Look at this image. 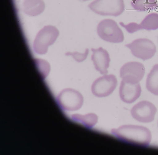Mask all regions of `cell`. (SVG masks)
I'll return each mask as SVG.
<instances>
[{"mask_svg":"<svg viewBox=\"0 0 158 155\" xmlns=\"http://www.w3.org/2000/svg\"><path fill=\"white\" fill-rule=\"evenodd\" d=\"M119 140L133 145L146 147L150 144L152 135L147 128L133 125H123L111 131Z\"/></svg>","mask_w":158,"mask_h":155,"instance_id":"cell-1","label":"cell"},{"mask_svg":"<svg viewBox=\"0 0 158 155\" xmlns=\"http://www.w3.org/2000/svg\"><path fill=\"white\" fill-rule=\"evenodd\" d=\"M53 97L57 106L64 114L79 109L84 101L82 94L71 88L64 89Z\"/></svg>","mask_w":158,"mask_h":155,"instance_id":"cell-2","label":"cell"},{"mask_svg":"<svg viewBox=\"0 0 158 155\" xmlns=\"http://www.w3.org/2000/svg\"></svg>","mask_w":158,"mask_h":155,"instance_id":"cell-20","label":"cell"},{"mask_svg":"<svg viewBox=\"0 0 158 155\" xmlns=\"http://www.w3.org/2000/svg\"><path fill=\"white\" fill-rule=\"evenodd\" d=\"M89 53V49L86 48L83 53L77 52H68L65 53L66 56H71L73 58L78 62H81L85 61Z\"/></svg>","mask_w":158,"mask_h":155,"instance_id":"cell-17","label":"cell"},{"mask_svg":"<svg viewBox=\"0 0 158 155\" xmlns=\"http://www.w3.org/2000/svg\"><path fill=\"white\" fill-rule=\"evenodd\" d=\"M131 4L134 10L139 12L154 10L158 6L157 0H132Z\"/></svg>","mask_w":158,"mask_h":155,"instance_id":"cell-15","label":"cell"},{"mask_svg":"<svg viewBox=\"0 0 158 155\" xmlns=\"http://www.w3.org/2000/svg\"><path fill=\"white\" fill-rule=\"evenodd\" d=\"M145 73V69L143 64L137 61H131L124 64L120 70V77L122 78L128 77L139 82Z\"/></svg>","mask_w":158,"mask_h":155,"instance_id":"cell-11","label":"cell"},{"mask_svg":"<svg viewBox=\"0 0 158 155\" xmlns=\"http://www.w3.org/2000/svg\"><path fill=\"white\" fill-rule=\"evenodd\" d=\"M117 79L114 75H106L97 78L91 87L92 94L99 98L108 96L115 90L117 85Z\"/></svg>","mask_w":158,"mask_h":155,"instance_id":"cell-7","label":"cell"},{"mask_svg":"<svg viewBox=\"0 0 158 155\" xmlns=\"http://www.w3.org/2000/svg\"><path fill=\"white\" fill-rule=\"evenodd\" d=\"M146 87L150 92L158 95V64L154 65L148 74Z\"/></svg>","mask_w":158,"mask_h":155,"instance_id":"cell-14","label":"cell"},{"mask_svg":"<svg viewBox=\"0 0 158 155\" xmlns=\"http://www.w3.org/2000/svg\"><path fill=\"white\" fill-rule=\"evenodd\" d=\"M141 92L139 82L129 78H122L119 87V94L123 102L127 103L134 102L140 96Z\"/></svg>","mask_w":158,"mask_h":155,"instance_id":"cell-8","label":"cell"},{"mask_svg":"<svg viewBox=\"0 0 158 155\" xmlns=\"http://www.w3.org/2000/svg\"><path fill=\"white\" fill-rule=\"evenodd\" d=\"M125 46L131 50L134 56L143 61L152 58L156 51L155 44L147 38L136 39Z\"/></svg>","mask_w":158,"mask_h":155,"instance_id":"cell-6","label":"cell"},{"mask_svg":"<svg viewBox=\"0 0 158 155\" xmlns=\"http://www.w3.org/2000/svg\"><path fill=\"white\" fill-rule=\"evenodd\" d=\"M121 26L125 28L129 33H132L139 30H141L139 23L135 22H131L127 24H125L123 23H119Z\"/></svg>","mask_w":158,"mask_h":155,"instance_id":"cell-18","label":"cell"},{"mask_svg":"<svg viewBox=\"0 0 158 155\" xmlns=\"http://www.w3.org/2000/svg\"><path fill=\"white\" fill-rule=\"evenodd\" d=\"M69 119L72 121L82 125L88 128L93 127L97 123L98 117L95 114L90 113L82 115L74 114L71 115Z\"/></svg>","mask_w":158,"mask_h":155,"instance_id":"cell-13","label":"cell"},{"mask_svg":"<svg viewBox=\"0 0 158 155\" xmlns=\"http://www.w3.org/2000/svg\"><path fill=\"white\" fill-rule=\"evenodd\" d=\"M88 6L97 14L115 17L121 14L125 9L123 0H94Z\"/></svg>","mask_w":158,"mask_h":155,"instance_id":"cell-3","label":"cell"},{"mask_svg":"<svg viewBox=\"0 0 158 155\" xmlns=\"http://www.w3.org/2000/svg\"><path fill=\"white\" fill-rule=\"evenodd\" d=\"M59 34L55 27L48 25L44 27L37 33L33 44L36 52L43 54L46 53L48 46L53 44Z\"/></svg>","mask_w":158,"mask_h":155,"instance_id":"cell-5","label":"cell"},{"mask_svg":"<svg viewBox=\"0 0 158 155\" xmlns=\"http://www.w3.org/2000/svg\"><path fill=\"white\" fill-rule=\"evenodd\" d=\"M157 109L152 103L147 101H140L132 107L131 112L135 119L143 123H149L154 119Z\"/></svg>","mask_w":158,"mask_h":155,"instance_id":"cell-9","label":"cell"},{"mask_svg":"<svg viewBox=\"0 0 158 155\" xmlns=\"http://www.w3.org/2000/svg\"><path fill=\"white\" fill-rule=\"evenodd\" d=\"M82 0L83 1H87L89 0Z\"/></svg>","mask_w":158,"mask_h":155,"instance_id":"cell-19","label":"cell"},{"mask_svg":"<svg viewBox=\"0 0 158 155\" xmlns=\"http://www.w3.org/2000/svg\"><path fill=\"white\" fill-rule=\"evenodd\" d=\"M91 51L93 52L91 59L96 70L101 74H107L110 61L108 51L102 47L96 49L91 48Z\"/></svg>","mask_w":158,"mask_h":155,"instance_id":"cell-10","label":"cell"},{"mask_svg":"<svg viewBox=\"0 0 158 155\" xmlns=\"http://www.w3.org/2000/svg\"><path fill=\"white\" fill-rule=\"evenodd\" d=\"M141 30L149 31L158 29V13H152L147 15L139 23Z\"/></svg>","mask_w":158,"mask_h":155,"instance_id":"cell-16","label":"cell"},{"mask_svg":"<svg viewBox=\"0 0 158 155\" xmlns=\"http://www.w3.org/2000/svg\"><path fill=\"white\" fill-rule=\"evenodd\" d=\"M97 33L103 40L113 43L123 42L124 34L115 21L108 19L101 20L97 27Z\"/></svg>","mask_w":158,"mask_h":155,"instance_id":"cell-4","label":"cell"},{"mask_svg":"<svg viewBox=\"0 0 158 155\" xmlns=\"http://www.w3.org/2000/svg\"><path fill=\"white\" fill-rule=\"evenodd\" d=\"M45 5L42 0H24L22 4V9L26 14L35 16L44 10Z\"/></svg>","mask_w":158,"mask_h":155,"instance_id":"cell-12","label":"cell"}]
</instances>
